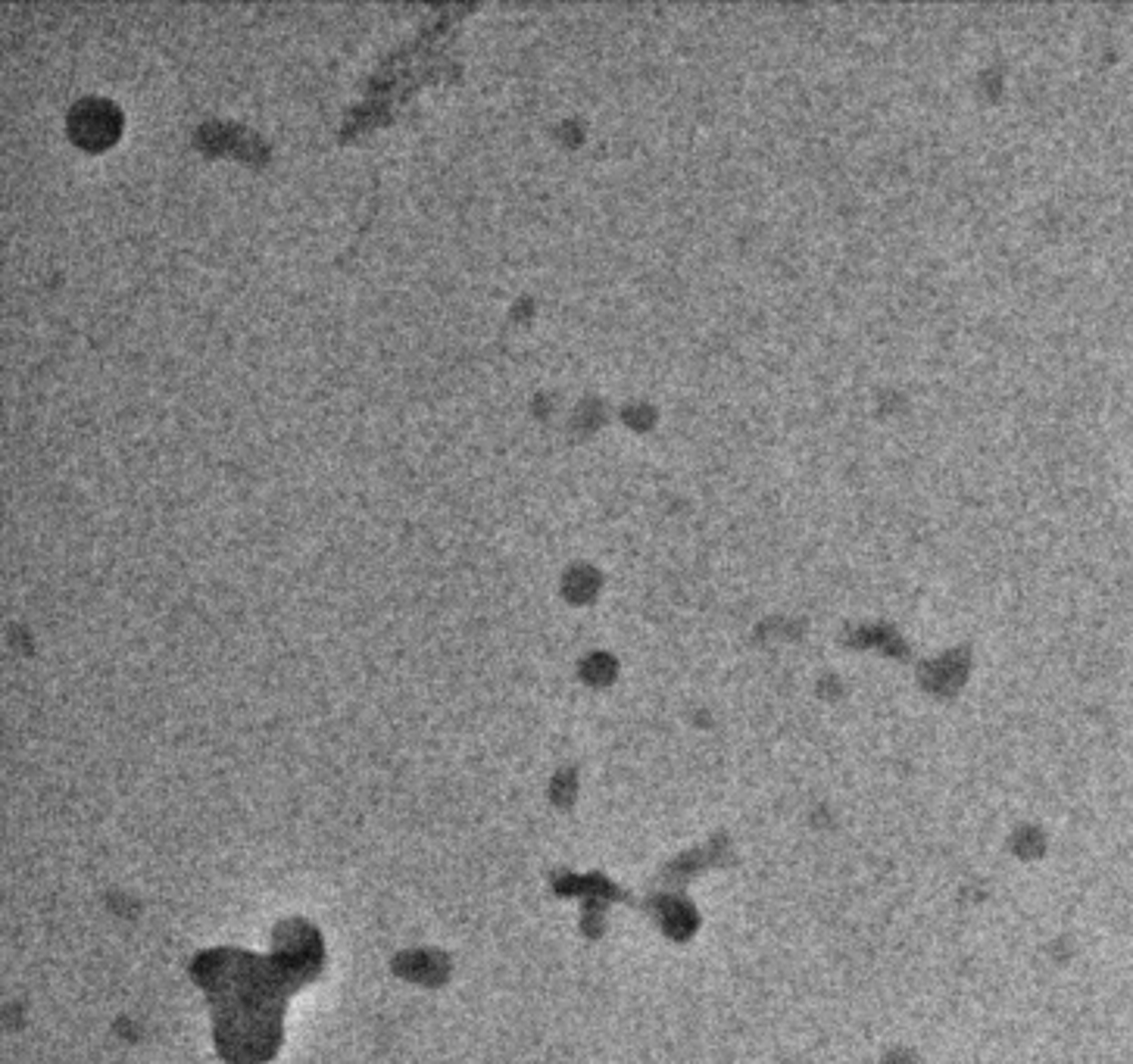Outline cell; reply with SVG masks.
<instances>
[{
    "mask_svg": "<svg viewBox=\"0 0 1133 1064\" xmlns=\"http://www.w3.org/2000/svg\"><path fill=\"white\" fill-rule=\"evenodd\" d=\"M76 129L85 140H94V137H110L113 132V107L101 104L98 98L94 101H85L79 107V120H76Z\"/></svg>",
    "mask_w": 1133,
    "mask_h": 1064,
    "instance_id": "6da1fadb",
    "label": "cell"
}]
</instances>
